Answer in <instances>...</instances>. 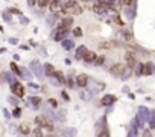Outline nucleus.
<instances>
[{"label":"nucleus","mask_w":155,"mask_h":137,"mask_svg":"<svg viewBox=\"0 0 155 137\" xmlns=\"http://www.w3.org/2000/svg\"><path fill=\"white\" fill-rule=\"evenodd\" d=\"M72 24H73V19H72V17H65V19L59 23L58 28H61V29H69V30H70Z\"/></svg>","instance_id":"11"},{"label":"nucleus","mask_w":155,"mask_h":137,"mask_svg":"<svg viewBox=\"0 0 155 137\" xmlns=\"http://www.w3.org/2000/svg\"><path fill=\"white\" fill-rule=\"evenodd\" d=\"M35 3H37V0H28V5H29L30 8H34Z\"/></svg>","instance_id":"41"},{"label":"nucleus","mask_w":155,"mask_h":137,"mask_svg":"<svg viewBox=\"0 0 155 137\" xmlns=\"http://www.w3.org/2000/svg\"><path fill=\"white\" fill-rule=\"evenodd\" d=\"M8 102L12 104V105H17V104H18V99H15V98H9V99H8Z\"/></svg>","instance_id":"38"},{"label":"nucleus","mask_w":155,"mask_h":137,"mask_svg":"<svg viewBox=\"0 0 155 137\" xmlns=\"http://www.w3.org/2000/svg\"><path fill=\"white\" fill-rule=\"evenodd\" d=\"M75 84H76L78 87H81V88H85L88 85V76L87 75H79V76L76 78V81H75Z\"/></svg>","instance_id":"7"},{"label":"nucleus","mask_w":155,"mask_h":137,"mask_svg":"<svg viewBox=\"0 0 155 137\" xmlns=\"http://www.w3.org/2000/svg\"><path fill=\"white\" fill-rule=\"evenodd\" d=\"M29 99H30V104H32L35 108H37L40 105V102H41V98H38V96H30Z\"/></svg>","instance_id":"26"},{"label":"nucleus","mask_w":155,"mask_h":137,"mask_svg":"<svg viewBox=\"0 0 155 137\" xmlns=\"http://www.w3.org/2000/svg\"><path fill=\"white\" fill-rule=\"evenodd\" d=\"M61 44H63V49H65V50H72L73 47H75L73 40H63V41H61Z\"/></svg>","instance_id":"13"},{"label":"nucleus","mask_w":155,"mask_h":137,"mask_svg":"<svg viewBox=\"0 0 155 137\" xmlns=\"http://www.w3.org/2000/svg\"><path fill=\"white\" fill-rule=\"evenodd\" d=\"M70 12H72L73 15H81L82 12H84V8H82V6H79V5H76L72 11H70Z\"/></svg>","instance_id":"25"},{"label":"nucleus","mask_w":155,"mask_h":137,"mask_svg":"<svg viewBox=\"0 0 155 137\" xmlns=\"http://www.w3.org/2000/svg\"><path fill=\"white\" fill-rule=\"evenodd\" d=\"M122 37L126 40V41H131L132 40V32H129V30H122Z\"/></svg>","instance_id":"27"},{"label":"nucleus","mask_w":155,"mask_h":137,"mask_svg":"<svg viewBox=\"0 0 155 137\" xmlns=\"http://www.w3.org/2000/svg\"><path fill=\"white\" fill-rule=\"evenodd\" d=\"M69 32H70L69 29H61V28H58L52 35H53L55 41H63V40H65V37L69 35Z\"/></svg>","instance_id":"3"},{"label":"nucleus","mask_w":155,"mask_h":137,"mask_svg":"<svg viewBox=\"0 0 155 137\" xmlns=\"http://www.w3.org/2000/svg\"><path fill=\"white\" fill-rule=\"evenodd\" d=\"M12 114H14V117H20L21 116V110L20 108H15V111L12 113Z\"/></svg>","instance_id":"39"},{"label":"nucleus","mask_w":155,"mask_h":137,"mask_svg":"<svg viewBox=\"0 0 155 137\" xmlns=\"http://www.w3.org/2000/svg\"><path fill=\"white\" fill-rule=\"evenodd\" d=\"M46 137H56V136H55V134H47Z\"/></svg>","instance_id":"48"},{"label":"nucleus","mask_w":155,"mask_h":137,"mask_svg":"<svg viewBox=\"0 0 155 137\" xmlns=\"http://www.w3.org/2000/svg\"><path fill=\"white\" fill-rule=\"evenodd\" d=\"M87 50H88V49H87L85 46H79L78 50H76V58H78V60H82V56H84V54H85Z\"/></svg>","instance_id":"19"},{"label":"nucleus","mask_w":155,"mask_h":137,"mask_svg":"<svg viewBox=\"0 0 155 137\" xmlns=\"http://www.w3.org/2000/svg\"><path fill=\"white\" fill-rule=\"evenodd\" d=\"M49 3H50V0H37V5L40 8H47Z\"/></svg>","instance_id":"28"},{"label":"nucleus","mask_w":155,"mask_h":137,"mask_svg":"<svg viewBox=\"0 0 155 137\" xmlns=\"http://www.w3.org/2000/svg\"><path fill=\"white\" fill-rule=\"evenodd\" d=\"M64 3L61 2V0H50V3H49V9L50 12H58L61 8H63Z\"/></svg>","instance_id":"8"},{"label":"nucleus","mask_w":155,"mask_h":137,"mask_svg":"<svg viewBox=\"0 0 155 137\" xmlns=\"http://www.w3.org/2000/svg\"><path fill=\"white\" fill-rule=\"evenodd\" d=\"M150 128H155V119H150Z\"/></svg>","instance_id":"46"},{"label":"nucleus","mask_w":155,"mask_h":137,"mask_svg":"<svg viewBox=\"0 0 155 137\" xmlns=\"http://www.w3.org/2000/svg\"><path fill=\"white\" fill-rule=\"evenodd\" d=\"M2 17H3V20H5L6 23H11V21H12V19H11V15L8 14V12H2Z\"/></svg>","instance_id":"32"},{"label":"nucleus","mask_w":155,"mask_h":137,"mask_svg":"<svg viewBox=\"0 0 155 137\" xmlns=\"http://www.w3.org/2000/svg\"><path fill=\"white\" fill-rule=\"evenodd\" d=\"M94 63H96V66H102L105 63V58H104V56H99V58H96Z\"/></svg>","instance_id":"37"},{"label":"nucleus","mask_w":155,"mask_h":137,"mask_svg":"<svg viewBox=\"0 0 155 137\" xmlns=\"http://www.w3.org/2000/svg\"><path fill=\"white\" fill-rule=\"evenodd\" d=\"M97 137H109V130L107 126H102V130L99 131V134H97Z\"/></svg>","instance_id":"24"},{"label":"nucleus","mask_w":155,"mask_h":137,"mask_svg":"<svg viewBox=\"0 0 155 137\" xmlns=\"http://www.w3.org/2000/svg\"><path fill=\"white\" fill-rule=\"evenodd\" d=\"M11 91L15 96H18V98H23L24 96V85L21 82H14L12 84V87H11Z\"/></svg>","instance_id":"2"},{"label":"nucleus","mask_w":155,"mask_h":137,"mask_svg":"<svg viewBox=\"0 0 155 137\" xmlns=\"http://www.w3.org/2000/svg\"><path fill=\"white\" fill-rule=\"evenodd\" d=\"M6 78H8V82H9V84H14V82H17V81H15L14 73H12V75H11V73H8V76H6Z\"/></svg>","instance_id":"36"},{"label":"nucleus","mask_w":155,"mask_h":137,"mask_svg":"<svg viewBox=\"0 0 155 137\" xmlns=\"http://www.w3.org/2000/svg\"><path fill=\"white\" fill-rule=\"evenodd\" d=\"M20 76H23L24 79H28V81H30V79H32V73L29 72L28 69L26 67H21L20 69Z\"/></svg>","instance_id":"16"},{"label":"nucleus","mask_w":155,"mask_h":137,"mask_svg":"<svg viewBox=\"0 0 155 137\" xmlns=\"http://www.w3.org/2000/svg\"><path fill=\"white\" fill-rule=\"evenodd\" d=\"M53 78H56V81H58L59 84H65V78H64L63 72H58V70H55V75H53Z\"/></svg>","instance_id":"20"},{"label":"nucleus","mask_w":155,"mask_h":137,"mask_svg":"<svg viewBox=\"0 0 155 137\" xmlns=\"http://www.w3.org/2000/svg\"><path fill=\"white\" fill-rule=\"evenodd\" d=\"M30 70H32V73L35 75V76H37L38 79H43V67H41V64H40V61H32V63H30Z\"/></svg>","instance_id":"1"},{"label":"nucleus","mask_w":155,"mask_h":137,"mask_svg":"<svg viewBox=\"0 0 155 137\" xmlns=\"http://www.w3.org/2000/svg\"><path fill=\"white\" fill-rule=\"evenodd\" d=\"M49 104H50L52 107H55V108H56V105H58V104H56V101H55V99H49Z\"/></svg>","instance_id":"42"},{"label":"nucleus","mask_w":155,"mask_h":137,"mask_svg":"<svg viewBox=\"0 0 155 137\" xmlns=\"http://www.w3.org/2000/svg\"><path fill=\"white\" fill-rule=\"evenodd\" d=\"M152 73V66H150L149 63L143 64V70H141V75H150Z\"/></svg>","instance_id":"23"},{"label":"nucleus","mask_w":155,"mask_h":137,"mask_svg":"<svg viewBox=\"0 0 155 137\" xmlns=\"http://www.w3.org/2000/svg\"><path fill=\"white\" fill-rule=\"evenodd\" d=\"M76 5H78V2H76V0H67V2H64V6H63V8H65V9H67V11L70 12L75 6H76Z\"/></svg>","instance_id":"17"},{"label":"nucleus","mask_w":155,"mask_h":137,"mask_svg":"<svg viewBox=\"0 0 155 137\" xmlns=\"http://www.w3.org/2000/svg\"><path fill=\"white\" fill-rule=\"evenodd\" d=\"M123 72H125V66L120 64V63L111 66V69H109V73H111L113 76H122Z\"/></svg>","instance_id":"4"},{"label":"nucleus","mask_w":155,"mask_h":137,"mask_svg":"<svg viewBox=\"0 0 155 137\" xmlns=\"http://www.w3.org/2000/svg\"><path fill=\"white\" fill-rule=\"evenodd\" d=\"M9 43H12V44H17V40H15V38H12V40H9Z\"/></svg>","instance_id":"47"},{"label":"nucleus","mask_w":155,"mask_h":137,"mask_svg":"<svg viewBox=\"0 0 155 137\" xmlns=\"http://www.w3.org/2000/svg\"><path fill=\"white\" fill-rule=\"evenodd\" d=\"M59 20V15H58V12H50L47 17H46V23H47V26H55L56 24V21Z\"/></svg>","instance_id":"6"},{"label":"nucleus","mask_w":155,"mask_h":137,"mask_svg":"<svg viewBox=\"0 0 155 137\" xmlns=\"http://www.w3.org/2000/svg\"><path fill=\"white\" fill-rule=\"evenodd\" d=\"M96 58H97L96 52H93V50H87L85 54H84V56H82V61H85V63H94Z\"/></svg>","instance_id":"10"},{"label":"nucleus","mask_w":155,"mask_h":137,"mask_svg":"<svg viewBox=\"0 0 155 137\" xmlns=\"http://www.w3.org/2000/svg\"><path fill=\"white\" fill-rule=\"evenodd\" d=\"M81 2H90V0H81Z\"/></svg>","instance_id":"49"},{"label":"nucleus","mask_w":155,"mask_h":137,"mask_svg":"<svg viewBox=\"0 0 155 137\" xmlns=\"http://www.w3.org/2000/svg\"><path fill=\"white\" fill-rule=\"evenodd\" d=\"M32 137H43V132H41V130H40V128H35V130H34V132H32Z\"/></svg>","instance_id":"34"},{"label":"nucleus","mask_w":155,"mask_h":137,"mask_svg":"<svg viewBox=\"0 0 155 137\" xmlns=\"http://www.w3.org/2000/svg\"><path fill=\"white\" fill-rule=\"evenodd\" d=\"M61 136L63 137H75L76 136V130L75 128H64V130H61Z\"/></svg>","instance_id":"12"},{"label":"nucleus","mask_w":155,"mask_h":137,"mask_svg":"<svg viewBox=\"0 0 155 137\" xmlns=\"http://www.w3.org/2000/svg\"><path fill=\"white\" fill-rule=\"evenodd\" d=\"M125 60H126V64H128V67H129V69H134L137 66V58H135V55L132 54V52H126V54H125Z\"/></svg>","instance_id":"5"},{"label":"nucleus","mask_w":155,"mask_h":137,"mask_svg":"<svg viewBox=\"0 0 155 137\" xmlns=\"http://www.w3.org/2000/svg\"><path fill=\"white\" fill-rule=\"evenodd\" d=\"M55 116H56V122H65V119H67V117H65V111H64V110H58V113H56L55 114Z\"/></svg>","instance_id":"21"},{"label":"nucleus","mask_w":155,"mask_h":137,"mask_svg":"<svg viewBox=\"0 0 155 137\" xmlns=\"http://www.w3.org/2000/svg\"><path fill=\"white\" fill-rule=\"evenodd\" d=\"M29 23V19H26V17H21L20 19V24H28Z\"/></svg>","instance_id":"40"},{"label":"nucleus","mask_w":155,"mask_h":137,"mask_svg":"<svg viewBox=\"0 0 155 137\" xmlns=\"http://www.w3.org/2000/svg\"><path fill=\"white\" fill-rule=\"evenodd\" d=\"M35 123H37L38 126H43V128H46V130H53V125L52 123H47V120L44 117H35Z\"/></svg>","instance_id":"9"},{"label":"nucleus","mask_w":155,"mask_h":137,"mask_svg":"<svg viewBox=\"0 0 155 137\" xmlns=\"http://www.w3.org/2000/svg\"><path fill=\"white\" fill-rule=\"evenodd\" d=\"M29 87H30V88H40L38 84H34V82H30V84H29Z\"/></svg>","instance_id":"44"},{"label":"nucleus","mask_w":155,"mask_h":137,"mask_svg":"<svg viewBox=\"0 0 155 137\" xmlns=\"http://www.w3.org/2000/svg\"><path fill=\"white\" fill-rule=\"evenodd\" d=\"M20 132H21L23 136H26V134H29V132H30V130H29L28 125H21V126H20Z\"/></svg>","instance_id":"31"},{"label":"nucleus","mask_w":155,"mask_h":137,"mask_svg":"<svg viewBox=\"0 0 155 137\" xmlns=\"http://www.w3.org/2000/svg\"><path fill=\"white\" fill-rule=\"evenodd\" d=\"M6 12H12V14H17V15H21V14H23V12H21L20 9H17V8H9Z\"/></svg>","instance_id":"35"},{"label":"nucleus","mask_w":155,"mask_h":137,"mask_svg":"<svg viewBox=\"0 0 155 137\" xmlns=\"http://www.w3.org/2000/svg\"><path fill=\"white\" fill-rule=\"evenodd\" d=\"M114 101H116V98H114L113 95H107L104 99H102V104H104V105H109L111 102H114Z\"/></svg>","instance_id":"22"},{"label":"nucleus","mask_w":155,"mask_h":137,"mask_svg":"<svg viewBox=\"0 0 155 137\" xmlns=\"http://www.w3.org/2000/svg\"><path fill=\"white\" fill-rule=\"evenodd\" d=\"M6 2H9V0H6Z\"/></svg>","instance_id":"50"},{"label":"nucleus","mask_w":155,"mask_h":137,"mask_svg":"<svg viewBox=\"0 0 155 137\" xmlns=\"http://www.w3.org/2000/svg\"><path fill=\"white\" fill-rule=\"evenodd\" d=\"M73 35H75L76 38L82 37V30H81V28H75V29H73Z\"/></svg>","instance_id":"33"},{"label":"nucleus","mask_w":155,"mask_h":137,"mask_svg":"<svg viewBox=\"0 0 155 137\" xmlns=\"http://www.w3.org/2000/svg\"><path fill=\"white\" fill-rule=\"evenodd\" d=\"M44 72H46V75L49 78H53V75H55V67L52 64H46L44 66Z\"/></svg>","instance_id":"14"},{"label":"nucleus","mask_w":155,"mask_h":137,"mask_svg":"<svg viewBox=\"0 0 155 137\" xmlns=\"http://www.w3.org/2000/svg\"><path fill=\"white\" fill-rule=\"evenodd\" d=\"M63 98H64V101H70V98H69V95L65 93V91H63Z\"/></svg>","instance_id":"45"},{"label":"nucleus","mask_w":155,"mask_h":137,"mask_svg":"<svg viewBox=\"0 0 155 137\" xmlns=\"http://www.w3.org/2000/svg\"><path fill=\"white\" fill-rule=\"evenodd\" d=\"M65 84H67V87H69V88H73L75 85H76V84H75V81H73V78H72V76H69L67 79H65Z\"/></svg>","instance_id":"30"},{"label":"nucleus","mask_w":155,"mask_h":137,"mask_svg":"<svg viewBox=\"0 0 155 137\" xmlns=\"http://www.w3.org/2000/svg\"><path fill=\"white\" fill-rule=\"evenodd\" d=\"M113 46H117V43H116V41H104V43L99 44V47H100V49H104V50L111 49Z\"/></svg>","instance_id":"15"},{"label":"nucleus","mask_w":155,"mask_h":137,"mask_svg":"<svg viewBox=\"0 0 155 137\" xmlns=\"http://www.w3.org/2000/svg\"><path fill=\"white\" fill-rule=\"evenodd\" d=\"M44 116H46L49 120H52V122H56V116H55V113L52 111L50 108H46L44 110Z\"/></svg>","instance_id":"18"},{"label":"nucleus","mask_w":155,"mask_h":137,"mask_svg":"<svg viewBox=\"0 0 155 137\" xmlns=\"http://www.w3.org/2000/svg\"><path fill=\"white\" fill-rule=\"evenodd\" d=\"M122 3H125V5H128V6H131L132 5V0H120Z\"/></svg>","instance_id":"43"},{"label":"nucleus","mask_w":155,"mask_h":137,"mask_svg":"<svg viewBox=\"0 0 155 137\" xmlns=\"http://www.w3.org/2000/svg\"><path fill=\"white\" fill-rule=\"evenodd\" d=\"M9 67H11V70H12V73H14V75H18V76H20V69L17 67V64H15V63H11Z\"/></svg>","instance_id":"29"}]
</instances>
